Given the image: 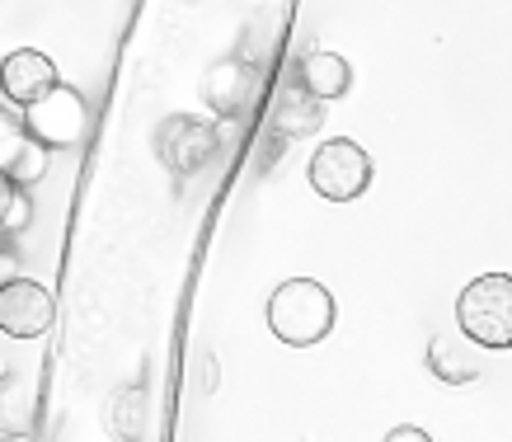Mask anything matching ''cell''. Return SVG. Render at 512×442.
<instances>
[{
	"label": "cell",
	"instance_id": "1",
	"mask_svg": "<svg viewBox=\"0 0 512 442\" xmlns=\"http://www.w3.org/2000/svg\"><path fill=\"white\" fill-rule=\"evenodd\" d=\"M334 297L325 283L315 278H287L278 283V292L268 297V330L278 334L282 344L292 348H311L334 330Z\"/></svg>",
	"mask_w": 512,
	"mask_h": 442
},
{
	"label": "cell",
	"instance_id": "2",
	"mask_svg": "<svg viewBox=\"0 0 512 442\" xmlns=\"http://www.w3.org/2000/svg\"><path fill=\"white\" fill-rule=\"evenodd\" d=\"M456 325L470 344L512 348V273H480L456 297Z\"/></svg>",
	"mask_w": 512,
	"mask_h": 442
},
{
	"label": "cell",
	"instance_id": "3",
	"mask_svg": "<svg viewBox=\"0 0 512 442\" xmlns=\"http://www.w3.org/2000/svg\"><path fill=\"white\" fill-rule=\"evenodd\" d=\"M306 179H311V189L320 193L325 203H353V198H362L367 184H372V156L357 142H348V137H334V142H325L311 156Z\"/></svg>",
	"mask_w": 512,
	"mask_h": 442
},
{
	"label": "cell",
	"instance_id": "4",
	"mask_svg": "<svg viewBox=\"0 0 512 442\" xmlns=\"http://www.w3.org/2000/svg\"><path fill=\"white\" fill-rule=\"evenodd\" d=\"M85 127H90V109H85V99L76 90H66L57 85L52 95L33 99L29 109H24V132H29L38 146H52V151H62V146H76L85 137Z\"/></svg>",
	"mask_w": 512,
	"mask_h": 442
},
{
	"label": "cell",
	"instance_id": "5",
	"mask_svg": "<svg viewBox=\"0 0 512 442\" xmlns=\"http://www.w3.org/2000/svg\"><path fill=\"white\" fill-rule=\"evenodd\" d=\"M52 292L33 278H5L0 283V330L10 339H43L52 330Z\"/></svg>",
	"mask_w": 512,
	"mask_h": 442
},
{
	"label": "cell",
	"instance_id": "6",
	"mask_svg": "<svg viewBox=\"0 0 512 442\" xmlns=\"http://www.w3.org/2000/svg\"><path fill=\"white\" fill-rule=\"evenodd\" d=\"M160 151L170 160L174 174H198L202 165H212L221 151V137L217 127L207 118H193V113H174L165 132H160Z\"/></svg>",
	"mask_w": 512,
	"mask_h": 442
},
{
	"label": "cell",
	"instance_id": "7",
	"mask_svg": "<svg viewBox=\"0 0 512 442\" xmlns=\"http://www.w3.org/2000/svg\"><path fill=\"white\" fill-rule=\"evenodd\" d=\"M57 85H62L57 66H52V57L38 48H19L0 62V99H5L10 109H29L33 99L52 95Z\"/></svg>",
	"mask_w": 512,
	"mask_h": 442
},
{
	"label": "cell",
	"instance_id": "8",
	"mask_svg": "<svg viewBox=\"0 0 512 442\" xmlns=\"http://www.w3.org/2000/svg\"><path fill=\"white\" fill-rule=\"evenodd\" d=\"M38 428V391L29 377H15L10 367L0 372V433L5 438H29Z\"/></svg>",
	"mask_w": 512,
	"mask_h": 442
},
{
	"label": "cell",
	"instance_id": "9",
	"mask_svg": "<svg viewBox=\"0 0 512 442\" xmlns=\"http://www.w3.org/2000/svg\"><path fill=\"white\" fill-rule=\"evenodd\" d=\"M296 80H301L315 99H339V95H348V90H353V66L343 62L339 52L315 48V52H306V57H301Z\"/></svg>",
	"mask_w": 512,
	"mask_h": 442
},
{
	"label": "cell",
	"instance_id": "10",
	"mask_svg": "<svg viewBox=\"0 0 512 442\" xmlns=\"http://www.w3.org/2000/svg\"><path fill=\"white\" fill-rule=\"evenodd\" d=\"M273 123L287 132V137H301V132H311V127H320V99L296 80L292 90H282L278 95V109H273Z\"/></svg>",
	"mask_w": 512,
	"mask_h": 442
},
{
	"label": "cell",
	"instance_id": "11",
	"mask_svg": "<svg viewBox=\"0 0 512 442\" xmlns=\"http://www.w3.org/2000/svg\"><path fill=\"white\" fill-rule=\"evenodd\" d=\"M43 151H47V146H38L29 137V142L10 156V165H0V174H5V179H15L19 189H24V184H33V179H43Z\"/></svg>",
	"mask_w": 512,
	"mask_h": 442
},
{
	"label": "cell",
	"instance_id": "12",
	"mask_svg": "<svg viewBox=\"0 0 512 442\" xmlns=\"http://www.w3.org/2000/svg\"><path fill=\"white\" fill-rule=\"evenodd\" d=\"M15 221H24V198H19V184L0 174V231H10Z\"/></svg>",
	"mask_w": 512,
	"mask_h": 442
},
{
	"label": "cell",
	"instance_id": "13",
	"mask_svg": "<svg viewBox=\"0 0 512 442\" xmlns=\"http://www.w3.org/2000/svg\"><path fill=\"white\" fill-rule=\"evenodd\" d=\"M390 442H428L423 428H390Z\"/></svg>",
	"mask_w": 512,
	"mask_h": 442
},
{
	"label": "cell",
	"instance_id": "14",
	"mask_svg": "<svg viewBox=\"0 0 512 442\" xmlns=\"http://www.w3.org/2000/svg\"><path fill=\"white\" fill-rule=\"evenodd\" d=\"M5 367H10V363H5V353H0V372H5Z\"/></svg>",
	"mask_w": 512,
	"mask_h": 442
}]
</instances>
